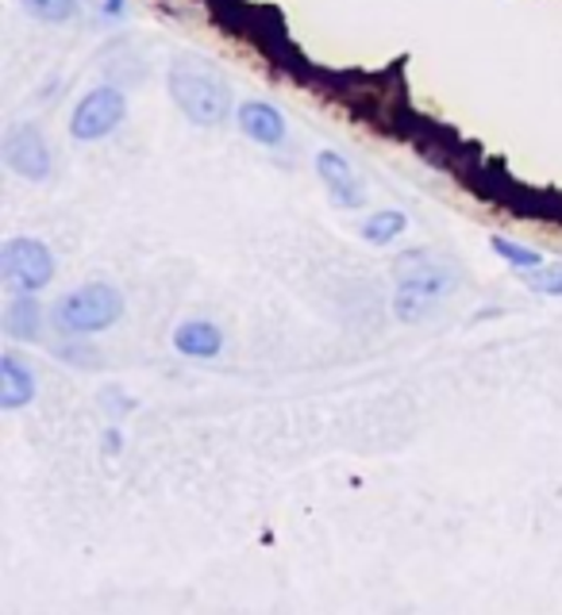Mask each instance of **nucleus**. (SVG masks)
Listing matches in <instances>:
<instances>
[{
    "label": "nucleus",
    "instance_id": "obj_1",
    "mask_svg": "<svg viewBox=\"0 0 562 615\" xmlns=\"http://www.w3.org/2000/svg\"><path fill=\"white\" fill-rule=\"evenodd\" d=\"M170 97L186 120L196 128H220L231 116V89L196 62H174L170 70Z\"/></svg>",
    "mask_w": 562,
    "mask_h": 615
},
{
    "label": "nucleus",
    "instance_id": "obj_2",
    "mask_svg": "<svg viewBox=\"0 0 562 615\" xmlns=\"http://www.w3.org/2000/svg\"><path fill=\"white\" fill-rule=\"evenodd\" d=\"M120 316H123L120 289H116V285H105V281H93L74 292H65L55 308V324H58V331H65V335L108 331Z\"/></svg>",
    "mask_w": 562,
    "mask_h": 615
},
{
    "label": "nucleus",
    "instance_id": "obj_3",
    "mask_svg": "<svg viewBox=\"0 0 562 615\" xmlns=\"http://www.w3.org/2000/svg\"><path fill=\"white\" fill-rule=\"evenodd\" d=\"M447 289H451V277L443 274V269L428 266L420 251H412L405 258V269H400L393 312H397L400 319H408V324H416V319H425L428 312L447 297Z\"/></svg>",
    "mask_w": 562,
    "mask_h": 615
},
{
    "label": "nucleus",
    "instance_id": "obj_4",
    "mask_svg": "<svg viewBox=\"0 0 562 615\" xmlns=\"http://www.w3.org/2000/svg\"><path fill=\"white\" fill-rule=\"evenodd\" d=\"M0 277H4V285L12 292H32L35 297L55 277V254L39 239H27V236L9 239V243L0 246Z\"/></svg>",
    "mask_w": 562,
    "mask_h": 615
},
{
    "label": "nucleus",
    "instance_id": "obj_5",
    "mask_svg": "<svg viewBox=\"0 0 562 615\" xmlns=\"http://www.w3.org/2000/svg\"><path fill=\"white\" fill-rule=\"evenodd\" d=\"M123 120H128V97L116 85H97V89H89L77 100L74 116H70V135L77 143H100Z\"/></svg>",
    "mask_w": 562,
    "mask_h": 615
},
{
    "label": "nucleus",
    "instance_id": "obj_6",
    "mask_svg": "<svg viewBox=\"0 0 562 615\" xmlns=\"http://www.w3.org/2000/svg\"><path fill=\"white\" fill-rule=\"evenodd\" d=\"M0 154H4V166H9L16 178H24V181L50 178V146L35 123H16V128L4 131Z\"/></svg>",
    "mask_w": 562,
    "mask_h": 615
},
{
    "label": "nucleus",
    "instance_id": "obj_7",
    "mask_svg": "<svg viewBox=\"0 0 562 615\" xmlns=\"http://www.w3.org/2000/svg\"><path fill=\"white\" fill-rule=\"evenodd\" d=\"M236 123L251 143L259 146H282L286 143V116L266 100H243L236 108Z\"/></svg>",
    "mask_w": 562,
    "mask_h": 615
},
{
    "label": "nucleus",
    "instance_id": "obj_8",
    "mask_svg": "<svg viewBox=\"0 0 562 615\" xmlns=\"http://www.w3.org/2000/svg\"><path fill=\"white\" fill-rule=\"evenodd\" d=\"M316 173H320V181H324V189L332 193V201L339 204V208H359L362 204V185H359V178H355V170H350V162L343 158V154L320 150L316 154Z\"/></svg>",
    "mask_w": 562,
    "mask_h": 615
},
{
    "label": "nucleus",
    "instance_id": "obj_9",
    "mask_svg": "<svg viewBox=\"0 0 562 615\" xmlns=\"http://www.w3.org/2000/svg\"><path fill=\"white\" fill-rule=\"evenodd\" d=\"M32 397H35L32 365H27L24 358L12 354V350L9 354H0V408L16 412V408H24Z\"/></svg>",
    "mask_w": 562,
    "mask_h": 615
},
{
    "label": "nucleus",
    "instance_id": "obj_10",
    "mask_svg": "<svg viewBox=\"0 0 562 615\" xmlns=\"http://www.w3.org/2000/svg\"><path fill=\"white\" fill-rule=\"evenodd\" d=\"M174 347L186 358H216L224 350V335H220V327L208 324V319H186V324H178V331H174Z\"/></svg>",
    "mask_w": 562,
    "mask_h": 615
},
{
    "label": "nucleus",
    "instance_id": "obj_11",
    "mask_svg": "<svg viewBox=\"0 0 562 615\" xmlns=\"http://www.w3.org/2000/svg\"><path fill=\"white\" fill-rule=\"evenodd\" d=\"M4 331H9L12 339H24V342L39 339L43 308H39V300H35L32 292H20V297L9 304V312H4Z\"/></svg>",
    "mask_w": 562,
    "mask_h": 615
},
{
    "label": "nucleus",
    "instance_id": "obj_12",
    "mask_svg": "<svg viewBox=\"0 0 562 615\" xmlns=\"http://www.w3.org/2000/svg\"><path fill=\"white\" fill-rule=\"evenodd\" d=\"M405 227H408L405 212L382 208V212H374L367 224H362V239H367V243H374V246H390L393 239L405 231Z\"/></svg>",
    "mask_w": 562,
    "mask_h": 615
},
{
    "label": "nucleus",
    "instance_id": "obj_13",
    "mask_svg": "<svg viewBox=\"0 0 562 615\" xmlns=\"http://www.w3.org/2000/svg\"><path fill=\"white\" fill-rule=\"evenodd\" d=\"M20 4L39 24H70L77 16V0H20Z\"/></svg>",
    "mask_w": 562,
    "mask_h": 615
},
{
    "label": "nucleus",
    "instance_id": "obj_14",
    "mask_svg": "<svg viewBox=\"0 0 562 615\" xmlns=\"http://www.w3.org/2000/svg\"><path fill=\"white\" fill-rule=\"evenodd\" d=\"M489 246H493V254H501V258H505L513 269H521V274H528V269H539V266H543V258H539V254L531 251V246H521V243H513V239L493 236V239H489Z\"/></svg>",
    "mask_w": 562,
    "mask_h": 615
},
{
    "label": "nucleus",
    "instance_id": "obj_15",
    "mask_svg": "<svg viewBox=\"0 0 562 615\" xmlns=\"http://www.w3.org/2000/svg\"><path fill=\"white\" fill-rule=\"evenodd\" d=\"M524 285L531 292H543V297H562V266H539L524 274Z\"/></svg>",
    "mask_w": 562,
    "mask_h": 615
},
{
    "label": "nucleus",
    "instance_id": "obj_16",
    "mask_svg": "<svg viewBox=\"0 0 562 615\" xmlns=\"http://www.w3.org/2000/svg\"><path fill=\"white\" fill-rule=\"evenodd\" d=\"M100 16H105V20H120L123 16V0H100Z\"/></svg>",
    "mask_w": 562,
    "mask_h": 615
}]
</instances>
